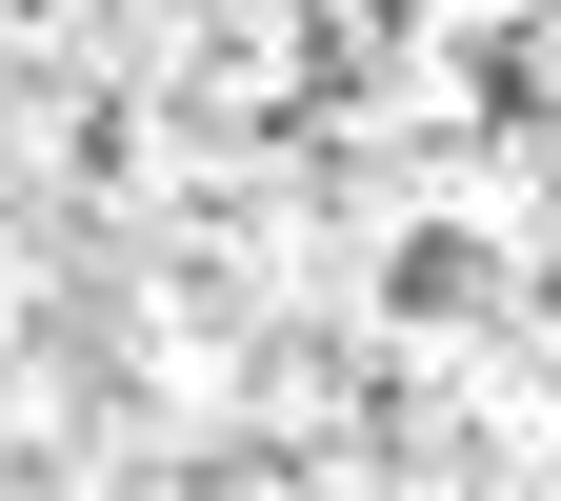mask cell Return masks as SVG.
Returning <instances> with one entry per match:
<instances>
[{"instance_id": "cell-1", "label": "cell", "mask_w": 561, "mask_h": 501, "mask_svg": "<svg viewBox=\"0 0 561 501\" xmlns=\"http://www.w3.org/2000/svg\"><path fill=\"white\" fill-rule=\"evenodd\" d=\"M0 501H561V0H0Z\"/></svg>"}]
</instances>
